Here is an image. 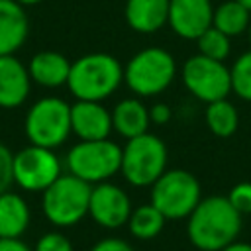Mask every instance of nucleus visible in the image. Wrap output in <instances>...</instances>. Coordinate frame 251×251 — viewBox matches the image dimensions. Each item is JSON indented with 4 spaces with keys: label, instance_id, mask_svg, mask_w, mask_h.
<instances>
[{
    "label": "nucleus",
    "instance_id": "f257e3e1",
    "mask_svg": "<svg viewBox=\"0 0 251 251\" xmlns=\"http://www.w3.org/2000/svg\"><path fill=\"white\" fill-rule=\"evenodd\" d=\"M186 220L188 239L200 251H222L237 239L243 224V216L220 194L202 198Z\"/></svg>",
    "mask_w": 251,
    "mask_h": 251
},
{
    "label": "nucleus",
    "instance_id": "f03ea898",
    "mask_svg": "<svg viewBox=\"0 0 251 251\" xmlns=\"http://www.w3.org/2000/svg\"><path fill=\"white\" fill-rule=\"evenodd\" d=\"M124 82V67L110 53H86L71 63L67 88L76 100L102 102Z\"/></svg>",
    "mask_w": 251,
    "mask_h": 251
},
{
    "label": "nucleus",
    "instance_id": "7ed1b4c3",
    "mask_svg": "<svg viewBox=\"0 0 251 251\" xmlns=\"http://www.w3.org/2000/svg\"><path fill=\"white\" fill-rule=\"evenodd\" d=\"M175 76V57L163 47H145L137 51L124 69V82L139 98H151L165 92Z\"/></svg>",
    "mask_w": 251,
    "mask_h": 251
},
{
    "label": "nucleus",
    "instance_id": "20e7f679",
    "mask_svg": "<svg viewBox=\"0 0 251 251\" xmlns=\"http://www.w3.org/2000/svg\"><path fill=\"white\" fill-rule=\"evenodd\" d=\"M92 184L82 178L63 173L53 184L41 192V210L49 224L71 227L88 216Z\"/></svg>",
    "mask_w": 251,
    "mask_h": 251
},
{
    "label": "nucleus",
    "instance_id": "39448f33",
    "mask_svg": "<svg viewBox=\"0 0 251 251\" xmlns=\"http://www.w3.org/2000/svg\"><path fill=\"white\" fill-rule=\"evenodd\" d=\"M24 133L29 143L47 149L61 147L71 131V104L59 96H43L35 100L25 118Z\"/></svg>",
    "mask_w": 251,
    "mask_h": 251
},
{
    "label": "nucleus",
    "instance_id": "423d86ee",
    "mask_svg": "<svg viewBox=\"0 0 251 251\" xmlns=\"http://www.w3.org/2000/svg\"><path fill=\"white\" fill-rule=\"evenodd\" d=\"M167 145L153 133H141L131 137L122 147L120 173L131 186H151L167 171Z\"/></svg>",
    "mask_w": 251,
    "mask_h": 251
},
{
    "label": "nucleus",
    "instance_id": "0eeeda50",
    "mask_svg": "<svg viewBox=\"0 0 251 251\" xmlns=\"http://www.w3.org/2000/svg\"><path fill=\"white\" fill-rule=\"evenodd\" d=\"M65 165L71 175L88 184L106 182L122 169V147L110 137L78 141L69 149Z\"/></svg>",
    "mask_w": 251,
    "mask_h": 251
},
{
    "label": "nucleus",
    "instance_id": "6e6552de",
    "mask_svg": "<svg viewBox=\"0 0 251 251\" xmlns=\"http://www.w3.org/2000/svg\"><path fill=\"white\" fill-rule=\"evenodd\" d=\"M202 200L198 178L184 169L165 171L151 184V204L167 220H184Z\"/></svg>",
    "mask_w": 251,
    "mask_h": 251
},
{
    "label": "nucleus",
    "instance_id": "1a4fd4ad",
    "mask_svg": "<svg viewBox=\"0 0 251 251\" xmlns=\"http://www.w3.org/2000/svg\"><path fill=\"white\" fill-rule=\"evenodd\" d=\"M184 88L200 102H216L227 98L231 92V75L224 61H216L204 55H192L180 69Z\"/></svg>",
    "mask_w": 251,
    "mask_h": 251
},
{
    "label": "nucleus",
    "instance_id": "9d476101",
    "mask_svg": "<svg viewBox=\"0 0 251 251\" xmlns=\"http://www.w3.org/2000/svg\"><path fill=\"white\" fill-rule=\"evenodd\" d=\"M14 184L25 192H43L63 175V163L55 149L25 145L14 153Z\"/></svg>",
    "mask_w": 251,
    "mask_h": 251
},
{
    "label": "nucleus",
    "instance_id": "9b49d317",
    "mask_svg": "<svg viewBox=\"0 0 251 251\" xmlns=\"http://www.w3.org/2000/svg\"><path fill=\"white\" fill-rule=\"evenodd\" d=\"M131 202L127 192L114 182L92 184L88 216L104 229H120L127 224L131 214Z\"/></svg>",
    "mask_w": 251,
    "mask_h": 251
},
{
    "label": "nucleus",
    "instance_id": "f8f14e48",
    "mask_svg": "<svg viewBox=\"0 0 251 251\" xmlns=\"http://www.w3.org/2000/svg\"><path fill=\"white\" fill-rule=\"evenodd\" d=\"M214 18L212 0H171L169 24L171 29L182 39H198Z\"/></svg>",
    "mask_w": 251,
    "mask_h": 251
},
{
    "label": "nucleus",
    "instance_id": "ddd939ff",
    "mask_svg": "<svg viewBox=\"0 0 251 251\" xmlns=\"http://www.w3.org/2000/svg\"><path fill=\"white\" fill-rule=\"evenodd\" d=\"M71 131L80 141H94L110 137L112 112L94 100H76L71 104Z\"/></svg>",
    "mask_w": 251,
    "mask_h": 251
},
{
    "label": "nucleus",
    "instance_id": "4468645a",
    "mask_svg": "<svg viewBox=\"0 0 251 251\" xmlns=\"http://www.w3.org/2000/svg\"><path fill=\"white\" fill-rule=\"evenodd\" d=\"M31 92V76L27 65L16 55L0 57V108H20Z\"/></svg>",
    "mask_w": 251,
    "mask_h": 251
},
{
    "label": "nucleus",
    "instance_id": "2eb2a0df",
    "mask_svg": "<svg viewBox=\"0 0 251 251\" xmlns=\"http://www.w3.org/2000/svg\"><path fill=\"white\" fill-rule=\"evenodd\" d=\"M29 20L16 0H0V57L14 55L27 39Z\"/></svg>",
    "mask_w": 251,
    "mask_h": 251
},
{
    "label": "nucleus",
    "instance_id": "dca6fc26",
    "mask_svg": "<svg viewBox=\"0 0 251 251\" xmlns=\"http://www.w3.org/2000/svg\"><path fill=\"white\" fill-rule=\"evenodd\" d=\"M27 71L31 82L39 84L41 88H59L67 86L71 61L59 51H37L29 59Z\"/></svg>",
    "mask_w": 251,
    "mask_h": 251
},
{
    "label": "nucleus",
    "instance_id": "f3484780",
    "mask_svg": "<svg viewBox=\"0 0 251 251\" xmlns=\"http://www.w3.org/2000/svg\"><path fill=\"white\" fill-rule=\"evenodd\" d=\"M171 0H126L124 16L137 33H155L169 24Z\"/></svg>",
    "mask_w": 251,
    "mask_h": 251
},
{
    "label": "nucleus",
    "instance_id": "a211bd4d",
    "mask_svg": "<svg viewBox=\"0 0 251 251\" xmlns=\"http://www.w3.org/2000/svg\"><path fill=\"white\" fill-rule=\"evenodd\" d=\"M31 222L27 200L12 190L0 192V239L22 237Z\"/></svg>",
    "mask_w": 251,
    "mask_h": 251
},
{
    "label": "nucleus",
    "instance_id": "6ab92c4d",
    "mask_svg": "<svg viewBox=\"0 0 251 251\" xmlns=\"http://www.w3.org/2000/svg\"><path fill=\"white\" fill-rule=\"evenodd\" d=\"M149 124V108L141 98H124L112 110V127L126 141L145 133Z\"/></svg>",
    "mask_w": 251,
    "mask_h": 251
},
{
    "label": "nucleus",
    "instance_id": "aec40b11",
    "mask_svg": "<svg viewBox=\"0 0 251 251\" xmlns=\"http://www.w3.org/2000/svg\"><path fill=\"white\" fill-rule=\"evenodd\" d=\"M204 120H206L208 129L220 139L231 137L239 127V112H237L235 104L229 102L227 98L206 104Z\"/></svg>",
    "mask_w": 251,
    "mask_h": 251
},
{
    "label": "nucleus",
    "instance_id": "412c9836",
    "mask_svg": "<svg viewBox=\"0 0 251 251\" xmlns=\"http://www.w3.org/2000/svg\"><path fill=\"white\" fill-rule=\"evenodd\" d=\"M251 24V12L237 0H226L220 6H214L212 25L224 31L227 37L241 35Z\"/></svg>",
    "mask_w": 251,
    "mask_h": 251
},
{
    "label": "nucleus",
    "instance_id": "4be33fe9",
    "mask_svg": "<svg viewBox=\"0 0 251 251\" xmlns=\"http://www.w3.org/2000/svg\"><path fill=\"white\" fill-rule=\"evenodd\" d=\"M165 222L167 218L149 202V204H141L131 210L129 220H127V229L135 239L147 241V239L157 237L163 231Z\"/></svg>",
    "mask_w": 251,
    "mask_h": 251
},
{
    "label": "nucleus",
    "instance_id": "5701e85b",
    "mask_svg": "<svg viewBox=\"0 0 251 251\" xmlns=\"http://www.w3.org/2000/svg\"><path fill=\"white\" fill-rule=\"evenodd\" d=\"M198 53L216 61H226L231 53V37H227L224 31H220L218 27L210 25L198 39Z\"/></svg>",
    "mask_w": 251,
    "mask_h": 251
},
{
    "label": "nucleus",
    "instance_id": "b1692460",
    "mask_svg": "<svg viewBox=\"0 0 251 251\" xmlns=\"http://www.w3.org/2000/svg\"><path fill=\"white\" fill-rule=\"evenodd\" d=\"M231 75V92L237 98L251 102V49L241 53L229 69Z\"/></svg>",
    "mask_w": 251,
    "mask_h": 251
},
{
    "label": "nucleus",
    "instance_id": "393cba45",
    "mask_svg": "<svg viewBox=\"0 0 251 251\" xmlns=\"http://www.w3.org/2000/svg\"><path fill=\"white\" fill-rule=\"evenodd\" d=\"M227 200L233 204V208L241 216H249L251 214V182L241 180V182L233 184L231 190L227 192Z\"/></svg>",
    "mask_w": 251,
    "mask_h": 251
},
{
    "label": "nucleus",
    "instance_id": "a878e982",
    "mask_svg": "<svg viewBox=\"0 0 251 251\" xmlns=\"http://www.w3.org/2000/svg\"><path fill=\"white\" fill-rule=\"evenodd\" d=\"M33 251H75V247L61 231H47L35 241Z\"/></svg>",
    "mask_w": 251,
    "mask_h": 251
},
{
    "label": "nucleus",
    "instance_id": "bb28decb",
    "mask_svg": "<svg viewBox=\"0 0 251 251\" xmlns=\"http://www.w3.org/2000/svg\"><path fill=\"white\" fill-rule=\"evenodd\" d=\"M14 153L0 143V192L10 190V186L14 184Z\"/></svg>",
    "mask_w": 251,
    "mask_h": 251
},
{
    "label": "nucleus",
    "instance_id": "cd10ccee",
    "mask_svg": "<svg viewBox=\"0 0 251 251\" xmlns=\"http://www.w3.org/2000/svg\"><path fill=\"white\" fill-rule=\"evenodd\" d=\"M90 251H135V249L122 237H104L96 241L90 247Z\"/></svg>",
    "mask_w": 251,
    "mask_h": 251
},
{
    "label": "nucleus",
    "instance_id": "c85d7f7f",
    "mask_svg": "<svg viewBox=\"0 0 251 251\" xmlns=\"http://www.w3.org/2000/svg\"><path fill=\"white\" fill-rule=\"evenodd\" d=\"M171 118H173V110L165 102H157V104H153L149 108V120L155 126H165V124L171 122Z\"/></svg>",
    "mask_w": 251,
    "mask_h": 251
},
{
    "label": "nucleus",
    "instance_id": "c756f323",
    "mask_svg": "<svg viewBox=\"0 0 251 251\" xmlns=\"http://www.w3.org/2000/svg\"><path fill=\"white\" fill-rule=\"evenodd\" d=\"M0 251H33L27 243H24L20 237L14 239H0Z\"/></svg>",
    "mask_w": 251,
    "mask_h": 251
},
{
    "label": "nucleus",
    "instance_id": "7c9ffc66",
    "mask_svg": "<svg viewBox=\"0 0 251 251\" xmlns=\"http://www.w3.org/2000/svg\"><path fill=\"white\" fill-rule=\"evenodd\" d=\"M222 251H251V243H247V241H231L229 245H226Z\"/></svg>",
    "mask_w": 251,
    "mask_h": 251
},
{
    "label": "nucleus",
    "instance_id": "2f4dec72",
    "mask_svg": "<svg viewBox=\"0 0 251 251\" xmlns=\"http://www.w3.org/2000/svg\"><path fill=\"white\" fill-rule=\"evenodd\" d=\"M16 2L25 8V6H35V4H39V2H43V0H16Z\"/></svg>",
    "mask_w": 251,
    "mask_h": 251
},
{
    "label": "nucleus",
    "instance_id": "473e14b6",
    "mask_svg": "<svg viewBox=\"0 0 251 251\" xmlns=\"http://www.w3.org/2000/svg\"><path fill=\"white\" fill-rule=\"evenodd\" d=\"M237 2H241V4H243V6H245L249 12H251V0H237Z\"/></svg>",
    "mask_w": 251,
    "mask_h": 251
},
{
    "label": "nucleus",
    "instance_id": "72a5a7b5",
    "mask_svg": "<svg viewBox=\"0 0 251 251\" xmlns=\"http://www.w3.org/2000/svg\"><path fill=\"white\" fill-rule=\"evenodd\" d=\"M247 37H249V45H251V24H249V27H247Z\"/></svg>",
    "mask_w": 251,
    "mask_h": 251
}]
</instances>
